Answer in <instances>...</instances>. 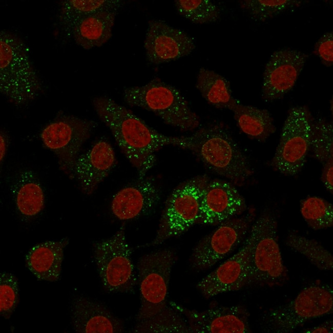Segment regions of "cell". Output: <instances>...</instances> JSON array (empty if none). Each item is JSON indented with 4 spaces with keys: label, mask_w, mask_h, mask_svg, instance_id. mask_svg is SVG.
<instances>
[{
    "label": "cell",
    "mask_w": 333,
    "mask_h": 333,
    "mask_svg": "<svg viewBox=\"0 0 333 333\" xmlns=\"http://www.w3.org/2000/svg\"><path fill=\"white\" fill-rule=\"evenodd\" d=\"M160 196V191L152 178H139L115 194L111 210L121 220L134 219L150 212L159 201Z\"/></svg>",
    "instance_id": "obj_18"
},
{
    "label": "cell",
    "mask_w": 333,
    "mask_h": 333,
    "mask_svg": "<svg viewBox=\"0 0 333 333\" xmlns=\"http://www.w3.org/2000/svg\"><path fill=\"white\" fill-rule=\"evenodd\" d=\"M114 151L105 139L96 142L86 152L78 156L74 168L81 190L91 194L116 164Z\"/></svg>",
    "instance_id": "obj_19"
},
{
    "label": "cell",
    "mask_w": 333,
    "mask_h": 333,
    "mask_svg": "<svg viewBox=\"0 0 333 333\" xmlns=\"http://www.w3.org/2000/svg\"><path fill=\"white\" fill-rule=\"evenodd\" d=\"M301 213L308 225L318 230L331 227L333 225V206L323 198L310 196L301 204Z\"/></svg>",
    "instance_id": "obj_29"
},
{
    "label": "cell",
    "mask_w": 333,
    "mask_h": 333,
    "mask_svg": "<svg viewBox=\"0 0 333 333\" xmlns=\"http://www.w3.org/2000/svg\"><path fill=\"white\" fill-rule=\"evenodd\" d=\"M11 191L16 207L26 217H32L39 214L45 205L44 193L38 178L30 170L21 172Z\"/></svg>",
    "instance_id": "obj_23"
},
{
    "label": "cell",
    "mask_w": 333,
    "mask_h": 333,
    "mask_svg": "<svg viewBox=\"0 0 333 333\" xmlns=\"http://www.w3.org/2000/svg\"><path fill=\"white\" fill-rule=\"evenodd\" d=\"M118 0H65L60 3L59 21L69 35L72 27L82 17L97 11L119 8Z\"/></svg>",
    "instance_id": "obj_26"
},
{
    "label": "cell",
    "mask_w": 333,
    "mask_h": 333,
    "mask_svg": "<svg viewBox=\"0 0 333 333\" xmlns=\"http://www.w3.org/2000/svg\"><path fill=\"white\" fill-rule=\"evenodd\" d=\"M69 240L48 241L32 247L26 256L29 270L38 279L50 282L57 281L60 276L64 250Z\"/></svg>",
    "instance_id": "obj_22"
},
{
    "label": "cell",
    "mask_w": 333,
    "mask_h": 333,
    "mask_svg": "<svg viewBox=\"0 0 333 333\" xmlns=\"http://www.w3.org/2000/svg\"><path fill=\"white\" fill-rule=\"evenodd\" d=\"M131 254L124 225L111 238L95 244L94 258L98 273L103 286L109 291L133 290L136 278Z\"/></svg>",
    "instance_id": "obj_8"
},
{
    "label": "cell",
    "mask_w": 333,
    "mask_h": 333,
    "mask_svg": "<svg viewBox=\"0 0 333 333\" xmlns=\"http://www.w3.org/2000/svg\"><path fill=\"white\" fill-rule=\"evenodd\" d=\"M313 122L306 107L297 106L289 110L272 161L275 169L286 176L300 172L310 148Z\"/></svg>",
    "instance_id": "obj_7"
},
{
    "label": "cell",
    "mask_w": 333,
    "mask_h": 333,
    "mask_svg": "<svg viewBox=\"0 0 333 333\" xmlns=\"http://www.w3.org/2000/svg\"><path fill=\"white\" fill-rule=\"evenodd\" d=\"M321 180L327 190L331 194L333 192V160L323 164Z\"/></svg>",
    "instance_id": "obj_35"
},
{
    "label": "cell",
    "mask_w": 333,
    "mask_h": 333,
    "mask_svg": "<svg viewBox=\"0 0 333 333\" xmlns=\"http://www.w3.org/2000/svg\"><path fill=\"white\" fill-rule=\"evenodd\" d=\"M96 124L92 120L64 115L41 131L40 137L44 144L56 154L61 169L70 176L74 177L80 150Z\"/></svg>",
    "instance_id": "obj_10"
},
{
    "label": "cell",
    "mask_w": 333,
    "mask_h": 333,
    "mask_svg": "<svg viewBox=\"0 0 333 333\" xmlns=\"http://www.w3.org/2000/svg\"><path fill=\"white\" fill-rule=\"evenodd\" d=\"M41 83L25 43L14 33L0 32V91L12 103L26 105L36 98Z\"/></svg>",
    "instance_id": "obj_3"
},
{
    "label": "cell",
    "mask_w": 333,
    "mask_h": 333,
    "mask_svg": "<svg viewBox=\"0 0 333 333\" xmlns=\"http://www.w3.org/2000/svg\"><path fill=\"white\" fill-rule=\"evenodd\" d=\"M286 243L291 249L304 256L318 268L324 270L332 269V255L317 241L290 233Z\"/></svg>",
    "instance_id": "obj_28"
},
{
    "label": "cell",
    "mask_w": 333,
    "mask_h": 333,
    "mask_svg": "<svg viewBox=\"0 0 333 333\" xmlns=\"http://www.w3.org/2000/svg\"><path fill=\"white\" fill-rule=\"evenodd\" d=\"M135 333H189L188 322L173 307L167 306L152 317L139 321L132 331Z\"/></svg>",
    "instance_id": "obj_27"
},
{
    "label": "cell",
    "mask_w": 333,
    "mask_h": 333,
    "mask_svg": "<svg viewBox=\"0 0 333 333\" xmlns=\"http://www.w3.org/2000/svg\"><path fill=\"white\" fill-rule=\"evenodd\" d=\"M246 208L244 198L232 183L219 179L209 181L202 194L197 223L219 224Z\"/></svg>",
    "instance_id": "obj_17"
},
{
    "label": "cell",
    "mask_w": 333,
    "mask_h": 333,
    "mask_svg": "<svg viewBox=\"0 0 333 333\" xmlns=\"http://www.w3.org/2000/svg\"><path fill=\"white\" fill-rule=\"evenodd\" d=\"M178 12L196 24H207L217 20L220 15L218 7L210 0H176Z\"/></svg>",
    "instance_id": "obj_30"
},
{
    "label": "cell",
    "mask_w": 333,
    "mask_h": 333,
    "mask_svg": "<svg viewBox=\"0 0 333 333\" xmlns=\"http://www.w3.org/2000/svg\"><path fill=\"white\" fill-rule=\"evenodd\" d=\"M144 47L148 60L158 65L188 55L196 46L193 38L183 31L153 19L148 23Z\"/></svg>",
    "instance_id": "obj_15"
},
{
    "label": "cell",
    "mask_w": 333,
    "mask_h": 333,
    "mask_svg": "<svg viewBox=\"0 0 333 333\" xmlns=\"http://www.w3.org/2000/svg\"><path fill=\"white\" fill-rule=\"evenodd\" d=\"M262 221V215L253 225L240 250L199 282L197 288L205 297L237 290L251 284L252 253Z\"/></svg>",
    "instance_id": "obj_11"
},
{
    "label": "cell",
    "mask_w": 333,
    "mask_h": 333,
    "mask_svg": "<svg viewBox=\"0 0 333 333\" xmlns=\"http://www.w3.org/2000/svg\"><path fill=\"white\" fill-rule=\"evenodd\" d=\"M209 181L206 175L198 176L173 191L165 203L152 245L179 236L197 223L202 194Z\"/></svg>",
    "instance_id": "obj_5"
},
{
    "label": "cell",
    "mask_w": 333,
    "mask_h": 333,
    "mask_svg": "<svg viewBox=\"0 0 333 333\" xmlns=\"http://www.w3.org/2000/svg\"><path fill=\"white\" fill-rule=\"evenodd\" d=\"M72 319L75 331L79 333H118L123 331L121 321L106 307L83 297L75 300Z\"/></svg>",
    "instance_id": "obj_20"
},
{
    "label": "cell",
    "mask_w": 333,
    "mask_h": 333,
    "mask_svg": "<svg viewBox=\"0 0 333 333\" xmlns=\"http://www.w3.org/2000/svg\"><path fill=\"white\" fill-rule=\"evenodd\" d=\"M332 321H327L320 325L313 327L310 329L307 330L305 332H332Z\"/></svg>",
    "instance_id": "obj_37"
},
{
    "label": "cell",
    "mask_w": 333,
    "mask_h": 333,
    "mask_svg": "<svg viewBox=\"0 0 333 333\" xmlns=\"http://www.w3.org/2000/svg\"><path fill=\"white\" fill-rule=\"evenodd\" d=\"M175 253L164 249L142 256L137 263L140 293L138 321L153 317L167 306L169 283Z\"/></svg>",
    "instance_id": "obj_6"
},
{
    "label": "cell",
    "mask_w": 333,
    "mask_h": 333,
    "mask_svg": "<svg viewBox=\"0 0 333 333\" xmlns=\"http://www.w3.org/2000/svg\"><path fill=\"white\" fill-rule=\"evenodd\" d=\"M284 274L276 221L272 215L265 213L252 253L251 283H273L279 280Z\"/></svg>",
    "instance_id": "obj_13"
},
{
    "label": "cell",
    "mask_w": 333,
    "mask_h": 333,
    "mask_svg": "<svg viewBox=\"0 0 333 333\" xmlns=\"http://www.w3.org/2000/svg\"><path fill=\"white\" fill-rule=\"evenodd\" d=\"M19 286L17 278L12 273L0 274V314L8 319L18 302Z\"/></svg>",
    "instance_id": "obj_33"
},
{
    "label": "cell",
    "mask_w": 333,
    "mask_h": 333,
    "mask_svg": "<svg viewBox=\"0 0 333 333\" xmlns=\"http://www.w3.org/2000/svg\"><path fill=\"white\" fill-rule=\"evenodd\" d=\"M310 148L315 158L322 164L333 160V126L319 119L313 122Z\"/></svg>",
    "instance_id": "obj_31"
},
{
    "label": "cell",
    "mask_w": 333,
    "mask_h": 333,
    "mask_svg": "<svg viewBox=\"0 0 333 333\" xmlns=\"http://www.w3.org/2000/svg\"><path fill=\"white\" fill-rule=\"evenodd\" d=\"M126 102L151 111L166 123L183 130H192L200 124L197 114L174 87L158 79L123 91Z\"/></svg>",
    "instance_id": "obj_4"
},
{
    "label": "cell",
    "mask_w": 333,
    "mask_h": 333,
    "mask_svg": "<svg viewBox=\"0 0 333 333\" xmlns=\"http://www.w3.org/2000/svg\"><path fill=\"white\" fill-rule=\"evenodd\" d=\"M9 144V139L8 136L5 132L1 131L0 135V157L1 163L6 156Z\"/></svg>",
    "instance_id": "obj_36"
},
{
    "label": "cell",
    "mask_w": 333,
    "mask_h": 333,
    "mask_svg": "<svg viewBox=\"0 0 333 333\" xmlns=\"http://www.w3.org/2000/svg\"><path fill=\"white\" fill-rule=\"evenodd\" d=\"M171 305L185 316L191 332H251L248 313L241 306L216 307L198 311L174 303Z\"/></svg>",
    "instance_id": "obj_16"
},
{
    "label": "cell",
    "mask_w": 333,
    "mask_h": 333,
    "mask_svg": "<svg viewBox=\"0 0 333 333\" xmlns=\"http://www.w3.org/2000/svg\"><path fill=\"white\" fill-rule=\"evenodd\" d=\"M93 104L121 151L137 169L140 179L154 165L155 154L159 149L167 145L182 147V137L168 136L158 132L110 98L96 97Z\"/></svg>",
    "instance_id": "obj_1"
},
{
    "label": "cell",
    "mask_w": 333,
    "mask_h": 333,
    "mask_svg": "<svg viewBox=\"0 0 333 333\" xmlns=\"http://www.w3.org/2000/svg\"><path fill=\"white\" fill-rule=\"evenodd\" d=\"M307 58L306 54L288 48L273 53L263 73V99L267 102L273 101L289 92L295 86Z\"/></svg>",
    "instance_id": "obj_14"
},
{
    "label": "cell",
    "mask_w": 333,
    "mask_h": 333,
    "mask_svg": "<svg viewBox=\"0 0 333 333\" xmlns=\"http://www.w3.org/2000/svg\"><path fill=\"white\" fill-rule=\"evenodd\" d=\"M196 86L206 101L217 108L232 110L238 102L233 96L229 81L214 71L201 68Z\"/></svg>",
    "instance_id": "obj_25"
},
{
    "label": "cell",
    "mask_w": 333,
    "mask_h": 333,
    "mask_svg": "<svg viewBox=\"0 0 333 333\" xmlns=\"http://www.w3.org/2000/svg\"><path fill=\"white\" fill-rule=\"evenodd\" d=\"M252 219V215H248L220 223L194 248L191 257L193 267L207 269L231 253L245 238Z\"/></svg>",
    "instance_id": "obj_12"
},
{
    "label": "cell",
    "mask_w": 333,
    "mask_h": 333,
    "mask_svg": "<svg viewBox=\"0 0 333 333\" xmlns=\"http://www.w3.org/2000/svg\"><path fill=\"white\" fill-rule=\"evenodd\" d=\"M301 3L299 0H244L240 4L253 18L263 22L299 6Z\"/></svg>",
    "instance_id": "obj_32"
},
{
    "label": "cell",
    "mask_w": 333,
    "mask_h": 333,
    "mask_svg": "<svg viewBox=\"0 0 333 333\" xmlns=\"http://www.w3.org/2000/svg\"><path fill=\"white\" fill-rule=\"evenodd\" d=\"M322 63L327 67L333 65V32L329 31L323 34L316 42L313 51Z\"/></svg>",
    "instance_id": "obj_34"
},
{
    "label": "cell",
    "mask_w": 333,
    "mask_h": 333,
    "mask_svg": "<svg viewBox=\"0 0 333 333\" xmlns=\"http://www.w3.org/2000/svg\"><path fill=\"white\" fill-rule=\"evenodd\" d=\"M332 308V289L313 285L304 288L290 303L270 310L267 322L272 332L288 333L309 320L330 313Z\"/></svg>",
    "instance_id": "obj_9"
},
{
    "label": "cell",
    "mask_w": 333,
    "mask_h": 333,
    "mask_svg": "<svg viewBox=\"0 0 333 333\" xmlns=\"http://www.w3.org/2000/svg\"><path fill=\"white\" fill-rule=\"evenodd\" d=\"M231 111L240 129L253 139L264 141L276 131L273 119L266 110L238 102Z\"/></svg>",
    "instance_id": "obj_24"
},
{
    "label": "cell",
    "mask_w": 333,
    "mask_h": 333,
    "mask_svg": "<svg viewBox=\"0 0 333 333\" xmlns=\"http://www.w3.org/2000/svg\"><path fill=\"white\" fill-rule=\"evenodd\" d=\"M118 9L100 10L82 17L72 27L69 35L85 49L102 46L112 36Z\"/></svg>",
    "instance_id": "obj_21"
},
{
    "label": "cell",
    "mask_w": 333,
    "mask_h": 333,
    "mask_svg": "<svg viewBox=\"0 0 333 333\" xmlns=\"http://www.w3.org/2000/svg\"><path fill=\"white\" fill-rule=\"evenodd\" d=\"M183 138L182 148L191 151L209 169L233 183L242 185L252 175L247 158L219 126L202 128Z\"/></svg>",
    "instance_id": "obj_2"
}]
</instances>
